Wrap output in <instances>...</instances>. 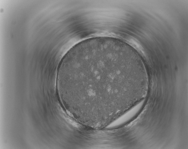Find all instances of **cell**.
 <instances>
[{"mask_svg":"<svg viewBox=\"0 0 188 149\" xmlns=\"http://www.w3.org/2000/svg\"><path fill=\"white\" fill-rule=\"evenodd\" d=\"M122 49L108 38H93L76 44L61 60L57 74L58 93L80 123L104 127L124 110L126 92L135 77L128 74L134 72L123 64Z\"/></svg>","mask_w":188,"mask_h":149,"instance_id":"cell-1","label":"cell"}]
</instances>
